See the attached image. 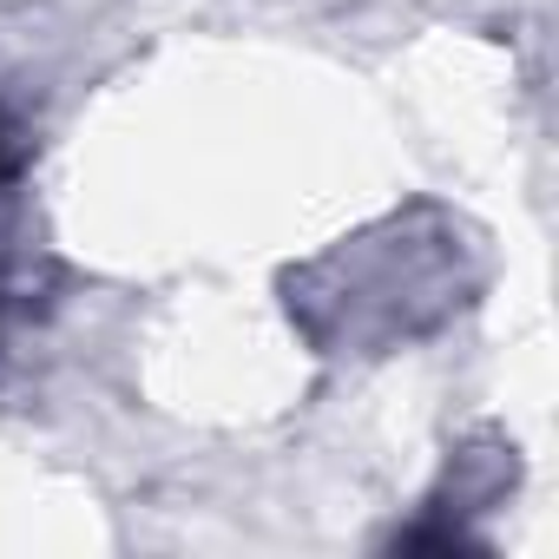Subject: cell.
Returning a JSON list of instances; mask_svg holds the SVG:
<instances>
[{"label": "cell", "mask_w": 559, "mask_h": 559, "mask_svg": "<svg viewBox=\"0 0 559 559\" xmlns=\"http://www.w3.org/2000/svg\"><path fill=\"white\" fill-rule=\"evenodd\" d=\"M14 165H21V145H14V126H8V112H0V178H14Z\"/></svg>", "instance_id": "cell-1"}]
</instances>
